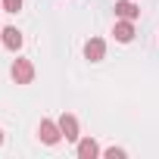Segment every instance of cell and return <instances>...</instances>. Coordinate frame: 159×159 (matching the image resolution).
Masks as SVG:
<instances>
[{
	"label": "cell",
	"mask_w": 159,
	"mask_h": 159,
	"mask_svg": "<svg viewBox=\"0 0 159 159\" xmlns=\"http://www.w3.org/2000/svg\"><path fill=\"white\" fill-rule=\"evenodd\" d=\"M38 134H41V140H44V143H50V147L62 140V131H59V122H50V119H44V122H41Z\"/></svg>",
	"instance_id": "6da1fadb"
},
{
	"label": "cell",
	"mask_w": 159,
	"mask_h": 159,
	"mask_svg": "<svg viewBox=\"0 0 159 159\" xmlns=\"http://www.w3.org/2000/svg\"><path fill=\"white\" fill-rule=\"evenodd\" d=\"M13 78H16V84H31L34 66H31L28 59H16V62H13Z\"/></svg>",
	"instance_id": "7a4b0ae2"
},
{
	"label": "cell",
	"mask_w": 159,
	"mask_h": 159,
	"mask_svg": "<svg viewBox=\"0 0 159 159\" xmlns=\"http://www.w3.org/2000/svg\"><path fill=\"white\" fill-rule=\"evenodd\" d=\"M59 131H62L66 140H78V137H81V134H78V119L69 116V112H62V119H59Z\"/></svg>",
	"instance_id": "3957f363"
},
{
	"label": "cell",
	"mask_w": 159,
	"mask_h": 159,
	"mask_svg": "<svg viewBox=\"0 0 159 159\" xmlns=\"http://www.w3.org/2000/svg\"><path fill=\"white\" fill-rule=\"evenodd\" d=\"M84 56H88L91 62H100V59L106 56V44H103V38H91V41L84 44Z\"/></svg>",
	"instance_id": "277c9868"
},
{
	"label": "cell",
	"mask_w": 159,
	"mask_h": 159,
	"mask_svg": "<svg viewBox=\"0 0 159 159\" xmlns=\"http://www.w3.org/2000/svg\"><path fill=\"white\" fill-rule=\"evenodd\" d=\"M112 34H116L119 44H128V41L134 38V22H131V19H119L116 28H112Z\"/></svg>",
	"instance_id": "5b68a950"
},
{
	"label": "cell",
	"mask_w": 159,
	"mask_h": 159,
	"mask_svg": "<svg viewBox=\"0 0 159 159\" xmlns=\"http://www.w3.org/2000/svg\"><path fill=\"white\" fill-rule=\"evenodd\" d=\"M116 16H119V19H131V22H134V19L140 16V10L131 3V0H119V3H116Z\"/></svg>",
	"instance_id": "8992f818"
},
{
	"label": "cell",
	"mask_w": 159,
	"mask_h": 159,
	"mask_svg": "<svg viewBox=\"0 0 159 159\" xmlns=\"http://www.w3.org/2000/svg\"><path fill=\"white\" fill-rule=\"evenodd\" d=\"M0 41H3L10 50H19L22 47V31L19 28H3V31H0Z\"/></svg>",
	"instance_id": "52a82bcc"
},
{
	"label": "cell",
	"mask_w": 159,
	"mask_h": 159,
	"mask_svg": "<svg viewBox=\"0 0 159 159\" xmlns=\"http://www.w3.org/2000/svg\"><path fill=\"white\" fill-rule=\"evenodd\" d=\"M78 156H81V159H94V156H100V147H97V140H91V137L78 140Z\"/></svg>",
	"instance_id": "ba28073f"
},
{
	"label": "cell",
	"mask_w": 159,
	"mask_h": 159,
	"mask_svg": "<svg viewBox=\"0 0 159 159\" xmlns=\"http://www.w3.org/2000/svg\"><path fill=\"white\" fill-rule=\"evenodd\" d=\"M3 7H7L10 13H19V10H22V0H3Z\"/></svg>",
	"instance_id": "9c48e42d"
},
{
	"label": "cell",
	"mask_w": 159,
	"mask_h": 159,
	"mask_svg": "<svg viewBox=\"0 0 159 159\" xmlns=\"http://www.w3.org/2000/svg\"><path fill=\"white\" fill-rule=\"evenodd\" d=\"M106 156H109V159H122V156H125V150H119V147H109V150H106Z\"/></svg>",
	"instance_id": "30bf717a"
},
{
	"label": "cell",
	"mask_w": 159,
	"mask_h": 159,
	"mask_svg": "<svg viewBox=\"0 0 159 159\" xmlns=\"http://www.w3.org/2000/svg\"><path fill=\"white\" fill-rule=\"evenodd\" d=\"M0 143H3V131H0Z\"/></svg>",
	"instance_id": "8fae6325"
}]
</instances>
